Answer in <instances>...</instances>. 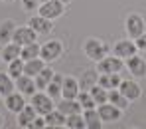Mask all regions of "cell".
<instances>
[{
  "mask_svg": "<svg viewBox=\"0 0 146 129\" xmlns=\"http://www.w3.org/2000/svg\"><path fill=\"white\" fill-rule=\"evenodd\" d=\"M122 68H124V62H122L119 56H105L103 60L97 62V72L99 74H121Z\"/></svg>",
  "mask_w": 146,
  "mask_h": 129,
  "instance_id": "1",
  "label": "cell"
},
{
  "mask_svg": "<svg viewBox=\"0 0 146 129\" xmlns=\"http://www.w3.org/2000/svg\"><path fill=\"white\" fill-rule=\"evenodd\" d=\"M32 105L36 107L38 115H46L49 111L55 109V103H53V97L49 95L48 91H36L32 95Z\"/></svg>",
  "mask_w": 146,
  "mask_h": 129,
  "instance_id": "2",
  "label": "cell"
},
{
  "mask_svg": "<svg viewBox=\"0 0 146 129\" xmlns=\"http://www.w3.org/2000/svg\"><path fill=\"white\" fill-rule=\"evenodd\" d=\"M83 52H85V56L89 58V60H93V62H99V60H103L105 56H107V46L97 40V38H89V40H85V44H83Z\"/></svg>",
  "mask_w": 146,
  "mask_h": 129,
  "instance_id": "3",
  "label": "cell"
},
{
  "mask_svg": "<svg viewBox=\"0 0 146 129\" xmlns=\"http://www.w3.org/2000/svg\"><path fill=\"white\" fill-rule=\"evenodd\" d=\"M61 54H63V44H61L59 40H49V42H46V44L40 48V58H42L46 64L59 60Z\"/></svg>",
  "mask_w": 146,
  "mask_h": 129,
  "instance_id": "4",
  "label": "cell"
},
{
  "mask_svg": "<svg viewBox=\"0 0 146 129\" xmlns=\"http://www.w3.org/2000/svg\"><path fill=\"white\" fill-rule=\"evenodd\" d=\"M65 12V4L61 0H48V2H42L40 8H38V14L46 16L49 20H57L59 16H63Z\"/></svg>",
  "mask_w": 146,
  "mask_h": 129,
  "instance_id": "5",
  "label": "cell"
},
{
  "mask_svg": "<svg viewBox=\"0 0 146 129\" xmlns=\"http://www.w3.org/2000/svg\"><path fill=\"white\" fill-rule=\"evenodd\" d=\"M124 30H126L128 38L136 40L140 34H144V32H146L144 18H142V16H138V14H130V16L126 18V22H124Z\"/></svg>",
  "mask_w": 146,
  "mask_h": 129,
  "instance_id": "6",
  "label": "cell"
},
{
  "mask_svg": "<svg viewBox=\"0 0 146 129\" xmlns=\"http://www.w3.org/2000/svg\"><path fill=\"white\" fill-rule=\"evenodd\" d=\"M97 111L105 123H115V121L121 119V115H122V109H119L117 105H113V103H109V101L97 105Z\"/></svg>",
  "mask_w": 146,
  "mask_h": 129,
  "instance_id": "7",
  "label": "cell"
},
{
  "mask_svg": "<svg viewBox=\"0 0 146 129\" xmlns=\"http://www.w3.org/2000/svg\"><path fill=\"white\" fill-rule=\"evenodd\" d=\"M36 30L32 28V26H16V32H14V38H12V42H16V44H20V46H26V44H32V42H36Z\"/></svg>",
  "mask_w": 146,
  "mask_h": 129,
  "instance_id": "8",
  "label": "cell"
},
{
  "mask_svg": "<svg viewBox=\"0 0 146 129\" xmlns=\"http://www.w3.org/2000/svg\"><path fill=\"white\" fill-rule=\"evenodd\" d=\"M121 93L128 99V101H136L140 95H142V87L134 81V79H122L121 85H119Z\"/></svg>",
  "mask_w": 146,
  "mask_h": 129,
  "instance_id": "9",
  "label": "cell"
},
{
  "mask_svg": "<svg viewBox=\"0 0 146 129\" xmlns=\"http://www.w3.org/2000/svg\"><path fill=\"white\" fill-rule=\"evenodd\" d=\"M136 52H138V48H136V44H134L132 38H128V40H119V42L115 44V48H113V54L119 56L121 60H126V58L134 56Z\"/></svg>",
  "mask_w": 146,
  "mask_h": 129,
  "instance_id": "10",
  "label": "cell"
},
{
  "mask_svg": "<svg viewBox=\"0 0 146 129\" xmlns=\"http://www.w3.org/2000/svg\"><path fill=\"white\" fill-rule=\"evenodd\" d=\"M126 70L130 72V76L134 77H144L146 76V60L140 56H130L126 58Z\"/></svg>",
  "mask_w": 146,
  "mask_h": 129,
  "instance_id": "11",
  "label": "cell"
},
{
  "mask_svg": "<svg viewBox=\"0 0 146 129\" xmlns=\"http://www.w3.org/2000/svg\"><path fill=\"white\" fill-rule=\"evenodd\" d=\"M16 81V89L22 93V95H34L36 91H38V87H36V79L32 76H26V74H22L20 77H16L14 79Z\"/></svg>",
  "mask_w": 146,
  "mask_h": 129,
  "instance_id": "12",
  "label": "cell"
},
{
  "mask_svg": "<svg viewBox=\"0 0 146 129\" xmlns=\"http://www.w3.org/2000/svg\"><path fill=\"white\" fill-rule=\"evenodd\" d=\"M81 87H79V79L75 77H63V83H61V97H67V99H75L79 95Z\"/></svg>",
  "mask_w": 146,
  "mask_h": 129,
  "instance_id": "13",
  "label": "cell"
},
{
  "mask_svg": "<svg viewBox=\"0 0 146 129\" xmlns=\"http://www.w3.org/2000/svg\"><path fill=\"white\" fill-rule=\"evenodd\" d=\"M28 24L36 30V34H49L51 28H53V20H49V18H46V16L38 14V16H32Z\"/></svg>",
  "mask_w": 146,
  "mask_h": 129,
  "instance_id": "14",
  "label": "cell"
},
{
  "mask_svg": "<svg viewBox=\"0 0 146 129\" xmlns=\"http://www.w3.org/2000/svg\"><path fill=\"white\" fill-rule=\"evenodd\" d=\"M4 105H6V109H8V111L18 113V111L26 105V99H24V95H22L20 91H12L10 95H6V97H4Z\"/></svg>",
  "mask_w": 146,
  "mask_h": 129,
  "instance_id": "15",
  "label": "cell"
},
{
  "mask_svg": "<svg viewBox=\"0 0 146 129\" xmlns=\"http://www.w3.org/2000/svg\"><path fill=\"white\" fill-rule=\"evenodd\" d=\"M16 115H18V127H30V123L34 121V117L38 115V111H36V107H34L32 103H30V105L26 103Z\"/></svg>",
  "mask_w": 146,
  "mask_h": 129,
  "instance_id": "16",
  "label": "cell"
},
{
  "mask_svg": "<svg viewBox=\"0 0 146 129\" xmlns=\"http://www.w3.org/2000/svg\"><path fill=\"white\" fill-rule=\"evenodd\" d=\"M44 117H46V125L48 127H65V121H67V115L63 111H59L57 107L53 111L46 113Z\"/></svg>",
  "mask_w": 146,
  "mask_h": 129,
  "instance_id": "17",
  "label": "cell"
},
{
  "mask_svg": "<svg viewBox=\"0 0 146 129\" xmlns=\"http://www.w3.org/2000/svg\"><path fill=\"white\" fill-rule=\"evenodd\" d=\"M83 119H85V127L87 129H101L103 125V119L99 115L97 107L93 109H83Z\"/></svg>",
  "mask_w": 146,
  "mask_h": 129,
  "instance_id": "18",
  "label": "cell"
},
{
  "mask_svg": "<svg viewBox=\"0 0 146 129\" xmlns=\"http://www.w3.org/2000/svg\"><path fill=\"white\" fill-rule=\"evenodd\" d=\"M20 50H22V46L20 44H16V42H8V44H4L2 46V52H0V56H2V62H12V60H16V58H20Z\"/></svg>",
  "mask_w": 146,
  "mask_h": 129,
  "instance_id": "19",
  "label": "cell"
},
{
  "mask_svg": "<svg viewBox=\"0 0 146 129\" xmlns=\"http://www.w3.org/2000/svg\"><path fill=\"white\" fill-rule=\"evenodd\" d=\"M44 68H46V62L42 58H32V60H26L24 62V74L26 76L36 77Z\"/></svg>",
  "mask_w": 146,
  "mask_h": 129,
  "instance_id": "20",
  "label": "cell"
},
{
  "mask_svg": "<svg viewBox=\"0 0 146 129\" xmlns=\"http://www.w3.org/2000/svg\"><path fill=\"white\" fill-rule=\"evenodd\" d=\"M14 32H16V22H14V20H4V22L0 24V44L4 46V44L12 42Z\"/></svg>",
  "mask_w": 146,
  "mask_h": 129,
  "instance_id": "21",
  "label": "cell"
},
{
  "mask_svg": "<svg viewBox=\"0 0 146 129\" xmlns=\"http://www.w3.org/2000/svg\"><path fill=\"white\" fill-rule=\"evenodd\" d=\"M59 111H63L65 115H71V113H81V103H79V99L75 97V99H67V97H63L61 101L55 105Z\"/></svg>",
  "mask_w": 146,
  "mask_h": 129,
  "instance_id": "22",
  "label": "cell"
},
{
  "mask_svg": "<svg viewBox=\"0 0 146 129\" xmlns=\"http://www.w3.org/2000/svg\"><path fill=\"white\" fill-rule=\"evenodd\" d=\"M121 74H99V85H103L105 89H117L121 85Z\"/></svg>",
  "mask_w": 146,
  "mask_h": 129,
  "instance_id": "23",
  "label": "cell"
},
{
  "mask_svg": "<svg viewBox=\"0 0 146 129\" xmlns=\"http://www.w3.org/2000/svg\"><path fill=\"white\" fill-rule=\"evenodd\" d=\"M53 76H55V72H53L51 68H48V66H46V68L38 74V76L34 77V79H36V87H38V91L46 89V87L49 85V81L53 79Z\"/></svg>",
  "mask_w": 146,
  "mask_h": 129,
  "instance_id": "24",
  "label": "cell"
},
{
  "mask_svg": "<svg viewBox=\"0 0 146 129\" xmlns=\"http://www.w3.org/2000/svg\"><path fill=\"white\" fill-rule=\"evenodd\" d=\"M109 103L117 105L119 109H122V111H124V109L128 107V103H130V101H128V99H126V97L122 95L121 89L117 87V89H109Z\"/></svg>",
  "mask_w": 146,
  "mask_h": 129,
  "instance_id": "25",
  "label": "cell"
},
{
  "mask_svg": "<svg viewBox=\"0 0 146 129\" xmlns=\"http://www.w3.org/2000/svg\"><path fill=\"white\" fill-rule=\"evenodd\" d=\"M12 91H16V81H14V77H10L8 74H0V93L6 97V95H10Z\"/></svg>",
  "mask_w": 146,
  "mask_h": 129,
  "instance_id": "26",
  "label": "cell"
},
{
  "mask_svg": "<svg viewBox=\"0 0 146 129\" xmlns=\"http://www.w3.org/2000/svg\"><path fill=\"white\" fill-rule=\"evenodd\" d=\"M89 93L93 95V99H95L97 105L109 101V89H105V87H103V85H99V83H95V85L89 89Z\"/></svg>",
  "mask_w": 146,
  "mask_h": 129,
  "instance_id": "27",
  "label": "cell"
},
{
  "mask_svg": "<svg viewBox=\"0 0 146 129\" xmlns=\"http://www.w3.org/2000/svg\"><path fill=\"white\" fill-rule=\"evenodd\" d=\"M40 48L42 46H38V42H32V44H26L22 46V50H20V58L22 60H32V58H40Z\"/></svg>",
  "mask_w": 146,
  "mask_h": 129,
  "instance_id": "28",
  "label": "cell"
},
{
  "mask_svg": "<svg viewBox=\"0 0 146 129\" xmlns=\"http://www.w3.org/2000/svg\"><path fill=\"white\" fill-rule=\"evenodd\" d=\"M10 77H20L24 74V60L22 58H16V60H12V62H8V72H6Z\"/></svg>",
  "mask_w": 146,
  "mask_h": 129,
  "instance_id": "29",
  "label": "cell"
},
{
  "mask_svg": "<svg viewBox=\"0 0 146 129\" xmlns=\"http://www.w3.org/2000/svg\"><path fill=\"white\" fill-rule=\"evenodd\" d=\"M61 83H63V77L59 76V74H55V76H53V79L49 81V85L46 87V91H48L53 99L61 95Z\"/></svg>",
  "mask_w": 146,
  "mask_h": 129,
  "instance_id": "30",
  "label": "cell"
},
{
  "mask_svg": "<svg viewBox=\"0 0 146 129\" xmlns=\"http://www.w3.org/2000/svg\"><path fill=\"white\" fill-rule=\"evenodd\" d=\"M99 81V72H85V76L79 79V87L81 89H91Z\"/></svg>",
  "mask_w": 146,
  "mask_h": 129,
  "instance_id": "31",
  "label": "cell"
},
{
  "mask_svg": "<svg viewBox=\"0 0 146 129\" xmlns=\"http://www.w3.org/2000/svg\"><path fill=\"white\" fill-rule=\"evenodd\" d=\"M77 99H79V103H81L83 109H93V107H97V103L93 99V95L89 93V89H81L79 95H77Z\"/></svg>",
  "mask_w": 146,
  "mask_h": 129,
  "instance_id": "32",
  "label": "cell"
},
{
  "mask_svg": "<svg viewBox=\"0 0 146 129\" xmlns=\"http://www.w3.org/2000/svg\"><path fill=\"white\" fill-rule=\"evenodd\" d=\"M65 127H69V129H85V119H83V113H71V115H67Z\"/></svg>",
  "mask_w": 146,
  "mask_h": 129,
  "instance_id": "33",
  "label": "cell"
},
{
  "mask_svg": "<svg viewBox=\"0 0 146 129\" xmlns=\"http://www.w3.org/2000/svg\"><path fill=\"white\" fill-rule=\"evenodd\" d=\"M30 127H32V129H44V127H48V125H46V117H44V115H36V117H34V121L30 123Z\"/></svg>",
  "mask_w": 146,
  "mask_h": 129,
  "instance_id": "34",
  "label": "cell"
},
{
  "mask_svg": "<svg viewBox=\"0 0 146 129\" xmlns=\"http://www.w3.org/2000/svg\"><path fill=\"white\" fill-rule=\"evenodd\" d=\"M24 10H38L40 8V0H20Z\"/></svg>",
  "mask_w": 146,
  "mask_h": 129,
  "instance_id": "35",
  "label": "cell"
},
{
  "mask_svg": "<svg viewBox=\"0 0 146 129\" xmlns=\"http://www.w3.org/2000/svg\"><path fill=\"white\" fill-rule=\"evenodd\" d=\"M134 44H136V48H138L140 52H146V32H144V34H140V36L134 40Z\"/></svg>",
  "mask_w": 146,
  "mask_h": 129,
  "instance_id": "36",
  "label": "cell"
},
{
  "mask_svg": "<svg viewBox=\"0 0 146 129\" xmlns=\"http://www.w3.org/2000/svg\"><path fill=\"white\" fill-rule=\"evenodd\" d=\"M4 127V117H2V115H0V129Z\"/></svg>",
  "mask_w": 146,
  "mask_h": 129,
  "instance_id": "37",
  "label": "cell"
},
{
  "mask_svg": "<svg viewBox=\"0 0 146 129\" xmlns=\"http://www.w3.org/2000/svg\"><path fill=\"white\" fill-rule=\"evenodd\" d=\"M61 2H63V4H65V6H67V4H69V2H71V0H61Z\"/></svg>",
  "mask_w": 146,
  "mask_h": 129,
  "instance_id": "38",
  "label": "cell"
},
{
  "mask_svg": "<svg viewBox=\"0 0 146 129\" xmlns=\"http://www.w3.org/2000/svg\"><path fill=\"white\" fill-rule=\"evenodd\" d=\"M2 2H6V4H10V2H16V0H2Z\"/></svg>",
  "mask_w": 146,
  "mask_h": 129,
  "instance_id": "39",
  "label": "cell"
},
{
  "mask_svg": "<svg viewBox=\"0 0 146 129\" xmlns=\"http://www.w3.org/2000/svg\"><path fill=\"white\" fill-rule=\"evenodd\" d=\"M42 2H48V0H40V4H42Z\"/></svg>",
  "mask_w": 146,
  "mask_h": 129,
  "instance_id": "40",
  "label": "cell"
},
{
  "mask_svg": "<svg viewBox=\"0 0 146 129\" xmlns=\"http://www.w3.org/2000/svg\"><path fill=\"white\" fill-rule=\"evenodd\" d=\"M0 62H2V56H0Z\"/></svg>",
  "mask_w": 146,
  "mask_h": 129,
  "instance_id": "41",
  "label": "cell"
},
{
  "mask_svg": "<svg viewBox=\"0 0 146 129\" xmlns=\"http://www.w3.org/2000/svg\"><path fill=\"white\" fill-rule=\"evenodd\" d=\"M0 97H2V93H0Z\"/></svg>",
  "mask_w": 146,
  "mask_h": 129,
  "instance_id": "42",
  "label": "cell"
}]
</instances>
